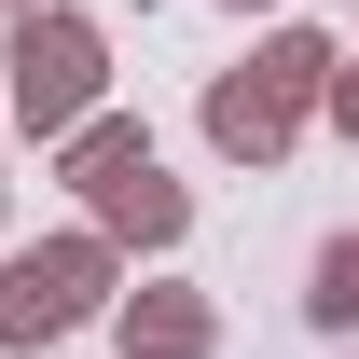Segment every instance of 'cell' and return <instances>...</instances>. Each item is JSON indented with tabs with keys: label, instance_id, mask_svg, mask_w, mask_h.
<instances>
[{
	"label": "cell",
	"instance_id": "8fae6325",
	"mask_svg": "<svg viewBox=\"0 0 359 359\" xmlns=\"http://www.w3.org/2000/svg\"><path fill=\"white\" fill-rule=\"evenodd\" d=\"M346 359H359V346H346Z\"/></svg>",
	"mask_w": 359,
	"mask_h": 359
},
{
	"label": "cell",
	"instance_id": "6da1fadb",
	"mask_svg": "<svg viewBox=\"0 0 359 359\" xmlns=\"http://www.w3.org/2000/svg\"><path fill=\"white\" fill-rule=\"evenodd\" d=\"M97 97H111V28H97V14L42 0V14H14V28H0V125H28V138H83Z\"/></svg>",
	"mask_w": 359,
	"mask_h": 359
},
{
	"label": "cell",
	"instance_id": "30bf717a",
	"mask_svg": "<svg viewBox=\"0 0 359 359\" xmlns=\"http://www.w3.org/2000/svg\"><path fill=\"white\" fill-rule=\"evenodd\" d=\"M222 14H249V0H222Z\"/></svg>",
	"mask_w": 359,
	"mask_h": 359
},
{
	"label": "cell",
	"instance_id": "ba28073f",
	"mask_svg": "<svg viewBox=\"0 0 359 359\" xmlns=\"http://www.w3.org/2000/svg\"><path fill=\"white\" fill-rule=\"evenodd\" d=\"M318 111H332V138H359V55L332 69V97H318Z\"/></svg>",
	"mask_w": 359,
	"mask_h": 359
},
{
	"label": "cell",
	"instance_id": "7a4b0ae2",
	"mask_svg": "<svg viewBox=\"0 0 359 359\" xmlns=\"http://www.w3.org/2000/svg\"><path fill=\"white\" fill-rule=\"evenodd\" d=\"M125 304V249L97 222H69V235H42V249H0V346L28 359V346H69L83 318H111Z\"/></svg>",
	"mask_w": 359,
	"mask_h": 359
},
{
	"label": "cell",
	"instance_id": "277c9868",
	"mask_svg": "<svg viewBox=\"0 0 359 359\" xmlns=\"http://www.w3.org/2000/svg\"><path fill=\"white\" fill-rule=\"evenodd\" d=\"M83 222L111 235V249H180V235H194V194H180V180L138 152V166H111V180L83 194Z\"/></svg>",
	"mask_w": 359,
	"mask_h": 359
},
{
	"label": "cell",
	"instance_id": "5b68a950",
	"mask_svg": "<svg viewBox=\"0 0 359 359\" xmlns=\"http://www.w3.org/2000/svg\"><path fill=\"white\" fill-rule=\"evenodd\" d=\"M111 332H125V359H208L222 346V304H208V290H125Z\"/></svg>",
	"mask_w": 359,
	"mask_h": 359
},
{
	"label": "cell",
	"instance_id": "9c48e42d",
	"mask_svg": "<svg viewBox=\"0 0 359 359\" xmlns=\"http://www.w3.org/2000/svg\"><path fill=\"white\" fill-rule=\"evenodd\" d=\"M14 14H42V0H0V28H14Z\"/></svg>",
	"mask_w": 359,
	"mask_h": 359
},
{
	"label": "cell",
	"instance_id": "3957f363",
	"mask_svg": "<svg viewBox=\"0 0 359 359\" xmlns=\"http://www.w3.org/2000/svg\"><path fill=\"white\" fill-rule=\"evenodd\" d=\"M290 138H304V97L276 69H222L208 83V152L222 166H290Z\"/></svg>",
	"mask_w": 359,
	"mask_h": 359
},
{
	"label": "cell",
	"instance_id": "8992f818",
	"mask_svg": "<svg viewBox=\"0 0 359 359\" xmlns=\"http://www.w3.org/2000/svg\"><path fill=\"white\" fill-rule=\"evenodd\" d=\"M138 152H152V125H138V111H97L83 138H55V180H69V194H97V180L138 166Z\"/></svg>",
	"mask_w": 359,
	"mask_h": 359
},
{
	"label": "cell",
	"instance_id": "52a82bcc",
	"mask_svg": "<svg viewBox=\"0 0 359 359\" xmlns=\"http://www.w3.org/2000/svg\"><path fill=\"white\" fill-rule=\"evenodd\" d=\"M304 318L332 332V346H359V235H332V249L304 263Z\"/></svg>",
	"mask_w": 359,
	"mask_h": 359
}]
</instances>
